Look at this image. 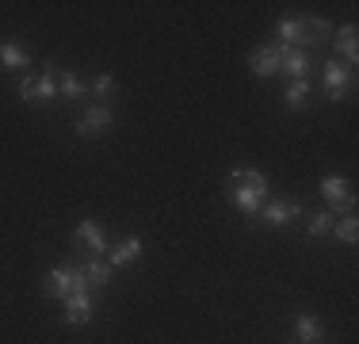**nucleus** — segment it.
Segmentation results:
<instances>
[{
	"instance_id": "obj_19",
	"label": "nucleus",
	"mask_w": 359,
	"mask_h": 344,
	"mask_svg": "<svg viewBox=\"0 0 359 344\" xmlns=\"http://www.w3.org/2000/svg\"><path fill=\"white\" fill-rule=\"evenodd\" d=\"M283 100H287V107H290V111H302L306 103H310V81H290Z\"/></svg>"
},
{
	"instance_id": "obj_16",
	"label": "nucleus",
	"mask_w": 359,
	"mask_h": 344,
	"mask_svg": "<svg viewBox=\"0 0 359 344\" xmlns=\"http://www.w3.org/2000/svg\"><path fill=\"white\" fill-rule=\"evenodd\" d=\"M337 50L344 54V65H355V58H359V46H355V23H344V27L337 31Z\"/></svg>"
},
{
	"instance_id": "obj_3",
	"label": "nucleus",
	"mask_w": 359,
	"mask_h": 344,
	"mask_svg": "<svg viewBox=\"0 0 359 344\" xmlns=\"http://www.w3.org/2000/svg\"><path fill=\"white\" fill-rule=\"evenodd\" d=\"M321 84H325V92H329V100H344L348 92H352V84H355V73H352V65H344V62H325L321 69Z\"/></svg>"
},
{
	"instance_id": "obj_10",
	"label": "nucleus",
	"mask_w": 359,
	"mask_h": 344,
	"mask_svg": "<svg viewBox=\"0 0 359 344\" xmlns=\"http://www.w3.org/2000/svg\"><path fill=\"white\" fill-rule=\"evenodd\" d=\"M249 69H252V77H276L279 73V50L276 46H260V50H252V58H249Z\"/></svg>"
},
{
	"instance_id": "obj_17",
	"label": "nucleus",
	"mask_w": 359,
	"mask_h": 344,
	"mask_svg": "<svg viewBox=\"0 0 359 344\" xmlns=\"http://www.w3.org/2000/svg\"><path fill=\"white\" fill-rule=\"evenodd\" d=\"M294 337L302 340V344H318V340H321L318 317H313V314H298V317H294Z\"/></svg>"
},
{
	"instance_id": "obj_22",
	"label": "nucleus",
	"mask_w": 359,
	"mask_h": 344,
	"mask_svg": "<svg viewBox=\"0 0 359 344\" xmlns=\"http://www.w3.org/2000/svg\"><path fill=\"white\" fill-rule=\"evenodd\" d=\"M92 88H96V96H107V92L115 88V77H111V73H100V77H96V84H92Z\"/></svg>"
},
{
	"instance_id": "obj_6",
	"label": "nucleus",
	"mask_w": 359,
	"mask_h": 344,
	"mask_svg": "<svg viewBox=\"0 0 359 344\" xmlns=\"http://www.w3.org/2000/svg\"><path fill=\"white\" fill-rule=\"evenodd\" d=\"M260 214H264V222H271V226H287L290 218H302L306 206H302V199H276V203H264Z\"/></svg>"
},
{
	"instance_id": "obj_15",
	"label": "nucleus",
	"mask_w": 359,
	"mask_h": 344,
	"mask_svg": "<svg viewBox=\"0 0 359 344\" xmlns=\"http://www.w3.org/2000/svg\"><path fill=\"white\" fill-rule=\"evenodd\" d=\"M81 272H84V279H88V291H100V287H107V283H111V264L96 260V256H92Z\"/></svg>"
},
{
	"instance_id": "obj_14",
	"label": "nucleus",
	"mask_w": 359,
	"mask_h": 344,
	"mask_svg": "<svg viewBox=\"0 0 359 344\" xmlns=\"http://www.w3.org/2000/svg\"><path fill=\"white\" fill-rule=\"evenodd\" d=\"M276 34H279V50H298V42L306 39V20H283Z\"/></svg>"
},
{
	"instance_id": "obj_12",
	"label": "nucleus",
	"mask_w": 359,
	"mask_h": 344,
	"mask_svg": "<svg viewBox=\"0 0 359 344\" xmlns=\"http://www.w3.org/2000/svg\"><path fill=\"white\" fill-rule=\"evenodd\" d=\"M138 256H142V237H126L107 253V264L111 268H126V264H134Z\"/></svg>"
},
{
	"instance_id": "obj_2",
	"label": "nucleus",
	"mask_w": 359,
	"mask_h": 344,
	"mask_svg": "<svg viewBox=\"0 0 359 344\" xmlns=\"http://www.w3.org/2000/svg\"><path fill=\"white\" fill-rule=\"evenodd\" d=\"M20 100H27V103H50V100H57V69L46 65L35 81H31V77H27V81H20Z\"/></svg>"
},
{
	"instance_id": "obj_18",
	"label": "nucleus",
	"mask_w": 359,
	"mask_h": 344,
	"mask_svg": "<svg viewBox=\"0 0 359 344\" xmlns=\"http://www.w3.org/2000/svg\"><path fill=\"white\" fill-rule=\"evenodd\" d=\"M0 65H4V69H27L31 54H27V50H20L15 42H0Z\"/></svg>"
},
{
	"instance_id": "obj_11",
	"label": "nucleus",
	"mask_w": 359,
	"mask_h": 344,
	"mask_svg": "<svg viewBox=\"0 0 359 344\" xmlns=\"http://www.w3.org/2000/svg\"><path fill=\"white\" fill-rule=\"evenodd\" d=\"M73 237H76V245H84L92 256H96V253H107V241H104V230H100V222H81Z\"/></svg>"
},
{
	"instance_id": "obj_5",
	"label": "nucleus",
	"mask_w": 359,
	"mask_h": 344,
	"mask_svg": "<svg viewBox=\"0 0 359 344\" xmlns=\"http://www.w3.org/2000/svg\"><path fill=\"white\" fill-rule=\"evenodd\" d=\"M321 199H325V206H329L332 214H337V211H352V206H355V195H352V187H348L344 176H325L321 180Z\"/></svg>"
},
{
	"instance_id": "obj_8",
	"label": "nucleus",
	"mask_w": 359,
	"mask_h": 344,
	"mask_svg": "<svg viewBox=\"0 0 359 344\" xmlns=\"http://www.w3.org/2000/svg\"><path fill=\"white\" fill-rule=\"evenodd\" d=\"M111 119H115V115H111V107H107V103H96V107H88V111L81 115V123H76V134H81V138L104 134L107 126H111Z\"/></svg>"
},
{
	"instance_id": "obj_21",
	"label": "nucleus",
	"mask_w": 359,
	"mask_h": 344,
	"mask_svg": "<svg viewBox=\"0 0 359 344\" xmlns=\"http://www.w3.org/2000/svg\"><path fill=\"white\" fill-rule=\"evenodd\" d=\"M332 234L344 241V245H355V241H359V222H355V214H344V218L332 226Z\"/></svg>"
},
{
	"instance_id": "obj_1",
	"label": "nucleus",
	"mask_w": 359,
	"mask_h": 344,
	"mask_svg": "<svg viewBox=\"0 0 359 344\" xmlns=\"http://www.w3.org/2000/svg\"><path fill=\"white\" fill-rule=\"evenodd\" d=\"M268 195H271V187H268V180H264L256 168L229 172V199H233L237 211L249 214V218H252V214H260V206L268 203Z\"/></svg>"
},
{
	"instance_id": "obj_20",
	"label": "nucleus",
	"mask_w": 359,
	"mask_h": 344,
	"mask_svg": "<svg viewBox=\"0 0 359 344\" xmlns=\"http://www.w3.org/2000/svg\"><path fill=\"white\" fill-rule=\"evenodd\" d=\"M332 226H337V214L332 211H318V214H310V234L313 237H325V234H332Z\"/></svg>"
},
{
	"instance_id": "obj_9",
	"label": "nucleus",
	"mask_w": 359,
	"mask_h": 344,
	"mask_svg": "<svg viewBox=\"0 0 359 344\" xmlns=\"http://www.w3.org/2000/svg\"><path fill=\"white\" fill-rule=\"evenodd\" d=\"M279 50V46H276ZM310 54L306 50H279V73L290 77V81H306V73H310Z\"/></svg>"
},
{
	"instance_id": "obj_7",
	"label": "nucleus",
	"mask_w": 359,
	"mask_h": 344,
	"mask_svg": "<svg viewBox=\"0 0 359 344\" xmlns=\"http://www.w3.org/2000/svg\"><path fill=\"white\" fill-rule=\"evenodd\" d=\"M92 314H96V306H92V291L88 287L73 291V295L65 298V322L69 325H88Z\"/></svg>"
},
{
	"instance_id": "obj_13",
	"label": "nucleus",
	"mask_w": 359,
	"mask_h": 344,
	"mask_svg": "<svg viewBox=\"0 0 359 344\" xmlns=\"http://www.w3.org/2000/svg\"><path fill=\"white\" fill-rule=\"evenodd\" d=\"M57 92L69 96V100H81V96H88V92H92V84L84 81L81 73H73V69H62V77H57Z\"/></svg>"
},
{
	"instance_id": "obj_4",
	"label": "nucleus",
	"mask_w": 359,
	"mask_h": 344,
	"mask_svg": "<svg viewBox=\"0 0 359 344\" xmlns=\"http://www.w3.org/2000/svg\"><path fill=\"white\" fill-rule=\"evenodd\" d=\"M81 287H88V279H84V272L81 268H50L46 272V295L50 298H69L73 291H81Z\"/></svg>"
}]
</instances>
